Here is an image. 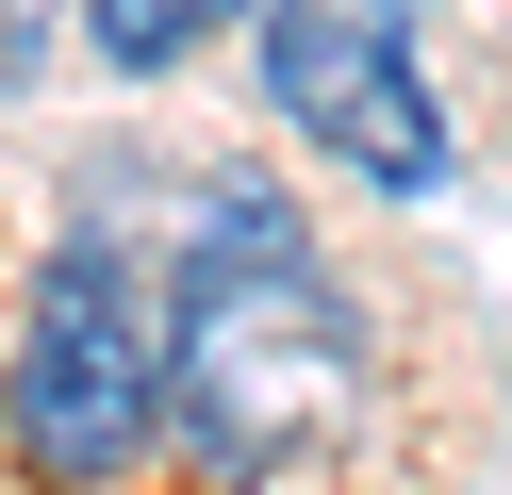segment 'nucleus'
<instances>
[{
  "label": "nucleus",
  "instance_id": "1",
  "mask_svg": "<svg viewBox=\"0 0 512 495\" xmlns=\"http://www.w3.org/2000/svg\"><path fill=\"white\" fill-rule=\"evenodd\" d=\"M364 413V314L331 297L314 248H182V314H166V446L199 479L265 495L298 462L347 446Z\"/></svg>",
  "mask_w": 512,
  "mask_h": 495
},
{
  "label": "nucleus",
  "instance_id": "2",
  "mask_svg": "<svg viewBox=\"0 0 512 495\" xmlns=\"http://www.w3.org/2000/svg\"><path fill=\"white\" fill-rule=\"evenodd\" d=\"M0 446L50 495H100V479H133L166 446V330L133 314V264L100 231H67L50 281H34V330L0 363Z\"/></svg>",
  "mask_w": 512,
  "mask_h": 495
},
{
  "label": "nucleus",
  "instance_id": "3",
  "mask_svg": "<svg viewBox=\"0 0 512 495\" xmlns=\"http://www.w3.org/2000/svg\"><path fill=\"white\" fill-rule=\"evenodd\" d=\"M265 116L298 149H331L347 182H380V198L446 182V99L413 83L397 0H265Z\"/></svg>",
  "mask_w": 512,
  "mask_h": 495
},
{
  "label": "nucleus",
  "instance_id": "4",
  "mask_svg": "<svg viewBox=\"0 0 512 495\" xmlns=\"http://www.w3.org/2000/svg\"><path fill=\"white\" fill-rule=\"evenodd\" d=\"M232 17L248 0H83V50H100L116 83H166V66H199Z\"/></svg>",
  "mask_w": 512,
  "mask_h": 495
},
{
  "label": "nucleus",
  "instance_id": "5",
  "mask_svg": "<svg viewBox=\"0 0 512 495\" xmlns=\"http://www.w3.org/2000/svg\"><path fill=\"white\" fill-rule=\"evenodd\" d=\"M50 17H67V0H0V99L50 66Z\"/></svg>",
  "mask_w": 512,
  "mask_h": 495
}]
</instances>
